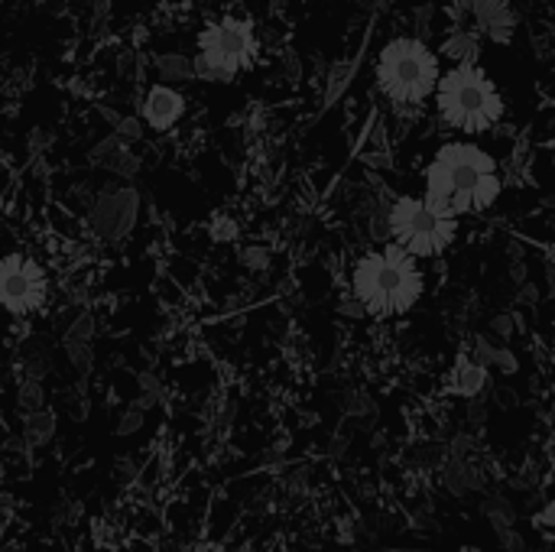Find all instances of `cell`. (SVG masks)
Returning <instances> with one entry per match:
<instances>
[{"mask_svg":"<svg viewBox=\"0 0 555 552\" xmlns=\"http://www.w3.org/2000/svg\"><path fill=\"white\" fill-rule=\"evenodd\" d=\"M257 52H260V42H257L254 23L244 16H221V20H211L198 33L195 68L202 78L231 81L234 75L247 72L257 62Z\"/></svg>","mask_w":555,"mask_h":552,"instance_id":"cell-6","label":"cell"},{"mask_svg":"<svg viewBox=\"0 0 555 552\" xmlns=\"http://www.w3.org/2000/svg\"><path fill=\"white\" fill-rule=\"evenodd\" d=\"M491 368H498V371H504V374H517L520 361H517V355H514L511 348L498 345V351H494V361H491Z\"/></svg>","mask_w":555,"mask_h":552,"instance_id":"cell-21","label":"cell"},{"mask_svg":"<svg viewBox=\"0 0 555 552\" xmlns=\"http://www.w3.org/2000/svg\"><path fill=\"white\" fill-rule=\"evenodd\" d=\"M185 114V98L169 85H153L143 98V120L153 130H169Z\"/></svg>","mask_w":555,"mask_h":552,"instance_id":"cell-10","label":"cell"},{"mask_svg":"<svg viewBox=\"0 0 555 552\" xmlns=\"http://www.w3.org/2000/svg\"><path fill=\"white\" fill-rule=\"evenodd\" d=\"M446 488H449L455 498H465V495L485 488V475H481V468H475L468 459H449V465H446Z\"/></svg>","mask_w":555,"mask_h":552,"instance_id":"cell-12","label":"cell"},{"mask_svg":"<svg viewBox=\"0 0 555 552\" xmlns=\"http://www.w3.org/2000/svg\"><path fill=\"white\" fill-rule=\"evenodd\" d=\"M46 293L49 283L36 260L20 254L0 257V306L10 316H33L36 309H42Z\"/></svg>","mask_w":555,"mask_h":552,"instance_id":"cell-7","label":"cell"},{"mask_svg":"<svg viewBox=\"0 0 555 552\" xmlns=\"http://www.w3.org/2000/svg\"><path fill=\"white\" fill-rule=\"evenodd\" d=\"M442 75L439 52H433L423 39L397 36L377 55V88L403 107L423 104Z\"/></svg>","mask_w":555,"mask_h":552,"instance_id":"cell-4","label":"cell"},{"mask_svg":"<svg viewBox=\"0 0 555 552\" xmlns=\"http://www.w3.org/2000/svg\"><path fill=\"white\" fill-rule=\"evenodd\" d=\"M387 238L413 260L439 257L459 238V221L436 211L426 198L403 195L387 208Z\"/></svg>","mask_w":555,"mask_h":552,"instance_id":"cell-5","label":"cell"},{"mask_svg":"<svg viewBox=\"0 0 555 552\" xmlns=\"http://www.w3.org/2000/svg\"><path fill=\"white\" fill-rule=\"evenodd\" d=\"M241 260H244V267H250V270H267L270 267V260H273V254L267 251V247H244L241 251Z\"/></svg>","mask_w":555,"mask_h":552,"instance_id":"cell-20","label":"cell"},{"mask_svg":"<svg viewBox=\"0 0 555 552\" xmlns=\"http://www.w3.org/2000/svg\"><path fill=\"white\" fill-rule=\"evenodd\" d=\"M16 403H20V410H26V413L46 410V390H42V384H39V381H23V384H20V394H16Z\"/></svg>","mask_w":555,"mask_h":552,"instance_id":"cell-16","label":"cell"},{"mask_svg":"<svg viewBox=\"0 0 555 552\" xmlns=\"http://www.w3.org/2000/svg\"><path fill=\"white\" fill-rule=\"evenodd\" d=\"M351 293L367 316L393 319L410 312L423 296V270L400 247L364 254L351 270Z\"/></svg>","mask_w":555,"mask_h":552,"instance_id":"cell-2","label":"cell"},{"mask_svg":"<svg viewBox=\"0 0 555 552\" xmlns=\"http://www.w3.org/2000/svg\"><path fill=\"white\" fill-rule=\"evenodd\" d=\"M403 552H429V550H403Z\"/></svg>","mask_w":555,"mask_h":552,"instance_id":"cell-32","label":"cell"},{"mask_svg":"<svg viewBox=\"0 0 555 552\" xmlns=\"http://www.w3.org/2000/svg\"><path fill=\"white\" fill-rule=\"evenodd\" d=\"M0 537H3V514H0Z\"/></svg>","mask_w":555,"mask_h":552,"instance_id":"cell-31","label":"cell"},{"mask_svg":"<svg viewBox=\"0 0 555 552\" xmlns=\"http://www.w3.org/2000/svg\"><path fill=\"white\" fill-rule=\"evenodd\" d=\"M114 472H117V482H124V485H127V482H133V475H137L130 459H117V462H114Z\"/></svg>","mask_w":555,"mask_h":552,"instance_id":"cell-29","label":"cell"},{"mask_svg":"<svg viewBox=\"0 0 555 552\" xmlns=\"http://www.w3.org/2000/svg\"><path fill=\"white\" fill-rule=\"evenodd\" d=\"M488 368H481V364H475L472 358H459V364H455V371H452V390L459 394V397H465V400H478L485 390H488Z\"/></svg>","mask_w":555,"mask_h":552,"instance_id":"cell-11","label":"cell"},{"mask_svg":"<svg viewBox=\"0 0 555 552\" xmlns=\"http://www.w3.org/2000/svg\"><path fill=\"white\" fill-rule=\"evenodd\" d=\"M504 192L498 159L478 143H446L426 166V202L446 218L488 211Z\"/></svg>","mask_w":555,"mask_h":552,"instance_id":"cell-1","label":"cell"},{"mask_svg":"<svg viewBox=\"0 0 555 552\" xmlns=\"http://www.w3.org/2000/svg\"><path fill=\"white\" fill-rule=\"evenodd\" d=\"M52 433H55V413L52 410H36L23 420V439L36 449L46 446L52 439Z\"/></svg>","mask_w":555,"mask_h":552,"instance_id":"cell-14","label":"cell"},{"mask_svg":"<svg viewBox=\"0 0 555 552\" xmlns=\"http://www.w3.org/2000/svg\"><path fill=\"white\" fill-rule=\"evenodd\" d=\"M498 540H501V547H504L507 552H527V540H524L514 527L498 530Z\"/></svg>","mask_w":555,"mask_h":552,"instance_id":"cell-25","label":"cell"},{"mask_svg":"<svg viewBox=\"0 0 555 552\" xmlns=\"http://www.w3.org/2000/svg\"><path fill=\"white\" fill-rule=\"evenodd\" d=\"M475 449H478V442H475L472 436L459 433V436H452V446H449V459H468V455H472Z\"/></svg>","mask_w":555,"mask_h":552,"instance_id":"cell-24","label":"cell"},{"mask_svg":"<svg viewBox=\"0 0 555 552\" xmlns=\"http://www.w3.org/2000/svg\"><path fill=\"white\" fill-rule=\"evenodd\" d=\"M514 329H517V316H514V312H501V316L491 319V332H494L498 338H504V342L514 335Z\"/></svg>","mask_w":555,"mask_h":552,"instance_id":"cell-23","label":"cell"},{"mask_svg":"<svg viewBox=\"0 0 555 552\" xmlns=\"http://www.w3.org/2000/svg\"><path fill=\"white\" fill-rule=\"evenodd\" d=\"M468 423L485 426L488 423V403L485 400H468Z\"/></svg>","mask_w":555,"mask_h":552,"instance_id":"cell-27","label":"cell"},{"mask_svg":"<svg viewBox=\"0 0 555 552\" xmlns=\"http://www.w3.org/2000/svg\"><path fill=\"white\" fill-rule=\"evenodd\" d=\"M436 111L459 133H488L504 120V94L481 65H455L439 75Z\"/></svg>","mask_w":555,"mask_h":552,"instance_id":"cell-3","label":"cell"},{"mask_svg":"<svg viewBox=\"0 0 555 552\" xmlns=\"http://www.w3.org/2000/svg\"><path fill=\"white\" fill-rule=\"evenodd\" d=\"M133 218H137V195L133 192H114V195H104L98 202V208L91 215V224H94L98 238L117 241L133 228Z\"/></svg>","mask_w":555,"mask_h":552,"instance_id":"cell-8","label":"cell"},{"mask_svg":"<svg viewBox=\"0 0 555 552\" xmlns=\"http://www.w3.org/2000/svg\"><path fill=\"white\" fill-rule=\"evenodd\" d=\"M140 426H143V413L137 407H127L124 416H120V423H117V436H133Z\"/></svg>","mask_w":555,"mask_h":552,"instance_id":"cell-22","label":"cell"},{"mask_svg":"<svg viewBox=\"0 0 555 552\" xmlns=\"http://www.w3.org/2000/svg\"><path fill=\"white\" fill-rule=\"evenodd\" d=\"M94 335V319L91 316H78L75 325L65 332V345H88Z\"/></svg>","mask_w":555,"mask_h":552,"instance_id":"cell-18","label":"cell"},{"mask_svg":"<svg viewBox=\"0 0 555 552\" xmlns=\"http://www.w3.org/2000/svg\"><path fill=\"white\" fill-rule=\"evenodd\" d=\"M341 407H345V413L354 416V420H361V416H377L374 400H371L367 394H361V390H351V394L341 400Z\"/></svg>","mask_w":555,"mask_h":552,"instance_id":"cell-17","label":"cell"},{"mask_svg":"<svg viewBox=\"0 0 555 552\" xmlns=\"http://www.w3.org/2000/svg\"><path fill=\"white\" fill-rule=\"evenodd\" d=\"M65 355H68V361H72V368L78 374H91V364H94L91 345H65Z\"/></svg>","mask_w":555,"mask_h":552,"instance_id":"cell-19","label":"cell"},{"mask_svg":"<svg viewBox=\"0 0 555 552\" xmlns=\"http://www.w3.org/2000/svg\"><path fill=\"white\" fill-rule=\"evenodd\" d=\"M338 309H341V316H348V319H361V316H367V312L361 309V303H358L354 296H351V299H348V296H341Z\"/></svg>","mask_w":555,"mask_h":552,"instance_id":"cell-28","label":"cell"},{"mask_svg":"<svg viewBox=\"0 0 555 552\" xmlns=\"http://www.w3.org/2000/svg\"><path fill=\"white\" fill-rule=\"evenodd\" d=\"M140 390H143V397H150V400H156V403L163 400V384H159L150 371L140 374Z\"/></svg>","mask_w":555,"mask_h":552,"instance_id":"cell-26","label":"cell"},{"mask_svg":"<svg viewBox=\"0 0 555 552\" xmlns=\"http://www.w3.org/2000/svg\"><path fill=\"white\" fill-rule=\"evenodd\" d=\"M481 514L494 524V530H507V527H514V524H517V511H514V504H511L507 498H501V495L485 498Z\"/></svg>","mask_w":555,"mask_h":552,"instance_id":"cell-15","label":"cell"},{"mask_svg":"<svg viewBox=\"0 0 555 552\" xmlns=\"http://www.w3.org/2000/svg\"><path fill=\"white\" fill-rule=\"evenodd\" d=\"M442 52H446L449 59H455V65H478L481 36H478V33H468V29H459V33H452V36L442 42Z\"/></svg>","mask_w":555,"mask_h":552,"instance_id":"cell-13","label":"cell"},{"mask_svg":"<svg viewBox=\"0 0 555 552\" xmlns=\"http://www.w3.org/2000/svg\"><path fill=\"white\" fill-rule=\"evenodd\" d=\"M511 277H514L517 283H524V280H527V264H524V260H517V264H514V270H511Z\"/></svg>","mask_w":555,"mask_h":552,"instance_id":"cell-30","label":"cell"},{"mask_svg":"<svg viewBox=\"0 0 555 552\" xmlns=\"http://www.w3.org/2000/svg\"><path fill=\"white\" fill-rule=\"evenodd\" d=\"M472 16H475V33L488 36L494 42H507L517 26V13L507 0H472Z\"/></svg>","mask_w":555,"mask_h":552,"instance_id":"cell-9","label":"cell"}]
</instances>
